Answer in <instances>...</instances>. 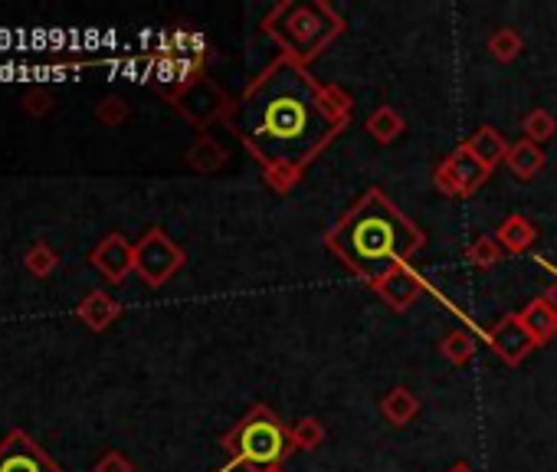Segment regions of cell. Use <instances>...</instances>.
<instances>
[{
  "label": "cell",
  "instance_id": "2e32d148",
  "mask_svg": "<svg viewBox=\"0 0 557 472\" xmlns=\"http://www.w3.org/2000/svg\"><path fill=\"white\" fill-rule=\"evenodd\" d=\"M86 50H92V46H99V30H86Z\"/></svg>",
  "mask_w": 557,
  "mask_h": 472
},
{
  "label": "cell",
  "instance_id": "5b68a950",
  "mask_svg": "<svg viewBox=\"0 0 557 472\" xmlns=\"http://www.w3.org/2000/svg\"><path fill=\"white\" fill-rule=\"evenodd\" d=\"M0 472H63L50 453L23 430H10L0 440Z\"/></svg>",
  "mask_w": 557,
  "mask_h": 472
},
{
  "label": "cell",
  "instance_id": "3957f363",
  "mask_svg": "<svg viewBox=\"0 0 557 472\" xmlns=\"http://www.w3.org/2000/svg\"><path fill=\"white\" fill-rule=\"evenodd\" d=\"M236 459H243V463H253V466H272L276 459L286 456L289 443H286V433L276 420L269 417H253L246 420L240 433H236Z\"/></svg>",
  "mask_w": 557,
  "mask_h": 472
},
{
  "label": "cell",
  "instance_id": "8992f818",
  "mask_svg": "<svg viewBox=\"0 0 557 472\" xmlns=\"http://www.w3.org/2000/svg\"><path fill=\"white\" fill-rule=\"evenodd\" d=\"M92 266H96L109 282H122L135 269V246H128L125 236L109 233L96 250H92Z\"/></svg>",
  "mask_w": 557,
  "mask_h": 472
},
{
  "label": "cell",
  "instance_id": "7a4b0ae2",
  "mask_svg": "<svg viewBox=\"0 0 557 472\" xmlns=\"http://www.w3.org/2000/svg\"><path fill=\"white\" fill-rule=\"evenodd\" d=\"M420 233L387 204L381 194H371L331 236V246L348 259L361 276L381 279L417 250Z\"/></svg>",
  "mask_w": 557,
  "mask_h": 472
},
{
  "label": "cell",
  "instance_id": "30bf717a",
  "mask_svg": "<svg viewBox=\"0 0 557 472\" xmlns=\"http://www.w3.org/2000/svg\"><path fill=\"white\" fill-rule=\"evenodd\" d=\"M99 118H102L105 125H118L125 118V102L122 99H105L99 105Z\"/></svg>",
  "mask_w": 557,
  "mask_h": 472
},
{
  "label": "cell",
  "instance_id": "277c9868",
  "mask_svg": "<svg viewBox=\"0 0 557 472\" xmlns=\"http://www.w3.org/2000/svg\"><path fill=\"white\" fill-rule=\"evenodd\" d=\"M177 266H181V253H177V246L161 230H151L135 246V269L148 286H161Z\"/></svg>",
  "mask_w": 557,
  "mask_h": 472
},
{
  "label": "cell",
  "instance_id": "7c38bea8",
  "mask_svg": "<svg viewBox=\"0 0 557 472\" xmlns=\"http://www.w3.org/2000/svg\"><path fill=\"white\" fill-rule=\"evenodd\" d=\"M46 46H50V27H33L30 30V53H46Z\"/></svg>",
  "mask_w": 557,
  "mask_h": 472
},
{
  "label": "cell",
  "instance_id": "6da1fadb",
  "mask_svg": "<svg viewBox=\"0 0 557 472\" xmlns=\"http://www.w3.org/2000/svg\"><path fill=\"white\" fill-rule=\"evenodd\" d=\"M246 145L263 161L299 168L335 135V115L299 66L276 63L246 92L236 112Z\"/></svg>",
  "mask_w": 557,
  "mask_h": 472
},
{
  "label": "cell",
  "instance_id": "9c48e42d",
  "mask_svg": "<svg viewBox=\"0 0 557 472\" xmlns=\"http://www.w3.org/2000/svg\"><path fill=\"white\" fill-rule=\"evenodd\" d=\"M23 109H27V115H33V118H43L53 109V96L46 89H30L27 96H23Z\"/></svg>",
  "mask_w": 557,
  "mask_h": 472
},
{
  "label": "cell",
  "instance_id": "4fadbf2b",
  "mask_svg": "<svg viewBox=\"0 0 557 472\" xmlns=\"http://www.w3.org/2000/svg\"><path fill=\"white\" fill-rule=\"evenodd\" d=\"M472 148H485V161H495V151H499V141L492 132H485L479 141H472Z\"/></svg>",
  "mask_w": 557,
  "mask_h": 472
},
{
  "label": "cell",
  "instance_id": "8fae6325",
  "mask_svg": "<svg viewBox=\"0 0 557 472\" xmlns=\"http://www.w3.org/2000/svg\"><path fill=\"white\" fill-rule=\"evenodd\" d=\"M96 472H132V466H128V459L122 453L109 450L105 453L99 463H96Z\"/></svg>",
  "mask_w": 557,
  "mask_h": 472
},
{
  "label": "cell",
  "instance_id": "52a82bcc",
  "mask_svg": "<svg viewBox=\"0 0 557 472\" xmlns=\"http://www.w3.org/2000/svg\"><path fill=\"white\" fill-rule=\"evenodd\" d=\"M76 315L82 318V325L92 328V332H102V328H109L112 318L118 315V305L105 292H92L79 302Z\"/></svg>",
  "mask_w": 557,
  "mask_h": 472
},
{
  "label": "cell",
  "instance_id": "ba28073f",
  "mask_svg": "<svg viewBox=\"0 0 557 472\" xmlns=\"http://www.w3.org/2000/svg\"><path fill=\"white\" fill-rule=\"evenodd\" d=\"M23 263H27L30 276L46 279V276H53V273H56L59 256L53 253V246H50V243H33L30 250H27V256H23Z\"/></svg>",
  "mask_w": 557,
  "mask_h": 472
},
{
  "label": "cell",
  "instance_id": "5bb4252c",
  "mask_svg": "<svg viewBox=\"0 0 557 472\" xmlns=\"http://www.w3.org/2000/svg\"><path fill=\"white\" fill-rule=\"evenodd\" d=\"M69 43V37L59 27H50V50H63V46Z\"/></svg>",
  "mask_w": 557,
  "mask_h": 472
},
{
  "label": "cell",
  "instance_id": "9a60e30c",
  "mask_svg": "<svg viewBox=\"0 0 557 472\" xmlns=\"http://www.w3.org/2000/svg\"><path fill=\"white\" fill-rule=\"evenodd\" d=\"M10 46H17V33L14 30H0V50H10Z\"/></svg>",
  "mask_w": 557,
  "mask_h": 472
}]
</instances>
